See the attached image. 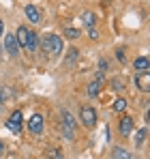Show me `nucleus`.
Returning a JSON list of instances; mask_svg holds the SVG:
<instances>
[{
  "label": "nucleus",
  "instance_id": "nucleus-20",
  "mask_svg": "<svg viewBox=\"0 0 150 159\" xmlns=\"http://www.w3.org/2000/svg\"><path fill=\"white\" fill-rule=\"evenodd\" d=\"M109 86H112L114 90H125V82H122V80H112Z\"/></svg>",
  "mask_w": 150,
  "mask_h": 159
},
{
  "label": "nucleus",
  "instance_id": "nucleus-12",
  "mask_svg": "<svg viewBox=\"0 0 150 159\" xmlns=\"http://www.w3.org/2000/svg\"><path fill=\"white\" fill-rule=\"evenodd\" d=\"M118 125H120V133H122V135H131V133H133V127H135L131 116H122V120H120Z\"/></svg>",
  "mask_w": 150,
  "mask_h": 159
},
{
  "label": "nucleus",
  "instance_id": "nucleus-3",
  "mask_svg": "<svg viewBox=\"0 0 150 159\" xmlns=\"http://www.w3.org/2000/svg\"><path fill=\"white\" fill-rule=\"evenodd\" d=\"M60 118H62V129H64V135H67L69 140H73V138H75V120H73V116H71V112L62 110Z\"/></svg>",
  "mask_w": 150,
  "mask_h": 159
},
{
  "label": "nucleus",
  "instance_id": "nucleus-6",
  "mask_svg": "<svg viewBox=\"0 0 150 159\" xmlns=\"http://www.w3.org/2000/svg\"><path fill=\"white\" fill-rule=\"evenodd\" d=\"M4 48H7V54H9V56H17L20 45H17L15 34H4Z\"/></svg>",
  "mask_w": 150,
  "mask_h": 159
},
{
  "label": "nucleus",
  "instance_id": "nucleus-1",
  "mask_svg": "<svg viewBox=\"0 0 150 159\" xmlns=\"http://www.w3.org/2000/svg\"><path fill=\"white\" fill-rule=\"evenodd\" d=\"M41 52L45 54V56H58V54L62 52V39L58 34H50L47 32L41 39Z\"/></svg>",
  "mask_w": 150,
  "mask_h": 159
},
{
  "label": "nucleus",
  "instance_id": "nucleus-2",
  "mask_svg": "<svg viewBox=\"0 0 150 159\" xmlns=\"http://www.w3.org/2000/svg\"><path fill=\"white\" fill-rule=\"evenodd\" d=\"M79 120L84 127H95L97 125V110L90 106H82L79 107Z\"/></svg>",
  "mask_w": 150,
  "mask_h": 159
},
{
  "label": "nucleus",
  "instance_id": "nucleus-4",
  "mask_svg": "<svg viewBox=\"0 0 150 159\" xmlns=\"http://www.w3.org/2000/svg\"><path fill=\"white\" fill-rule=\"evenodd\" d=\"M22 125H24V116H22V110H15L11 116H9V120H7V127H9V131H20L22 129Z\"/></svg>",
  "mask_w": 150,
  "mask_h": 159
},
{
  "label": "nucleus",
  "instance_id": "nucleus-24",
  "mask_svg": "<svg viewBox=\"0 0 150 159\" xmlns=\"http://www.w3.org/2000/svg\"><path fill=\"white\" fill-rule=\"evenodd\" d=\"M88 32H90V39H95V41H97V39H99V32H97V30H95V28H92V30H88Z\"/></svg>",
  "mask_w": 150,
  "mask_h": 159
},
{
  "label": "nucleus",
  "instance_id": "nucleus-13",
  "mask_svg": "<svg viewBox=\"0 0 150 159\" xmlns=\"http://www.w3.org/2000/svg\"><path fill=\"white\" fill-rule=\"evenodd\" d=\"M28 34H30V30H28L26 26H20V28H17V34H15V39H17V45H20V48H26Z\"/></svg>",
  "mask_w": 150,
  "mask_h": 159
},
{
  "label": "nucleus",
  "instance_id": "nucleus-7",
  "mask_svg": "<svg viewBox=\"0 0 150 159\" xmlns=\"http://www.w3.org/2000/svg\"><path fill=\"white\" fill-rule=\"evenodd\" d=\"M135 84L139 86V90H142V93H148V90H150V71L135 73Z\"/></svg>",
  "mask_w": 150,
  "mask_h": 159
},
{
  "label": "nucleus",
  "instance_id": "nucleus-25",
  "mask_svg": "<svg viewBox=\"0 0 150 159\" xmlns=\"http://www.w3.org/2000/svg\"><path fill=\"white\" fill-rule=\"evenodd\" d=\"M99 69H101V73L107 71V62H105V60H101V62H99Z\"/></svg>",
  "mask_w": 150,
  "mask_h": 159
},
{
  "label": "nucleus",
  "instance_id": "nucleus-28",
  "mask_svg": "<svg viewBox=\"0 0 150 159\" xmlns=\"http://www.w3.org/2000/svg\"><path fill=\"white\" fill-rule=\"evenodd\" d=\"M0 50H2V48H0Z\"/></svg>",
  "mask_w": 150,
  "mask_h": 159
},
{
  "label": "nucleus",
  "instance_id": "nucleus-18",
  "mask_svg": "<svg viewBox=\"0 0 150 159\" xmlns=\"http://www.w3.org/2000/svg\"><path fill=\"white\" fill-rule=\"evenodd\" d=\"M47 157L50 159H64V155H62L60 148H50V151H47Z\"/></svg>",
  "mask_w": 150,
  "mask_h": 159
},
{
  "label": "nucleus",
  "instance_id": "nucleus-8",
  "mask_svg": "<svg viewBox=\"0 0 150 159\" xmlns=\"http://www.w3.org/2000/svg\"><path fill=\"white\" fill-rule=\"evenodd\" d=\"M101 88H103V73H99V78L88 84V97H92V99H95V97H99Z\"/></svg>",
  "mask_w": 150,
  "mask_h": 159
},
{
  "label": "nucleus",
  "instance_id": "nucleus-11",
  "mask_svg": "<svg viewBox=\"0 0 150 159\" xmlns=\"http://www.w3.org/2000/svg\"><path fill=\"white\" fill-rule=\"evenodd\" d=\"M37 50H39V34L37 32H30L28 34V41H26V52L34 54Z\"/></svg>",
  "mask_w": 150,
  "mask_h": 159
},
{
  "label": "nucleus",
  "instance_id": "nucleus-21",
  "mask_svg": "<svg viewBox=\"0 0 150 159\" xmlns=\"http://www.w3.org/2000/svg\"><path fill=\"white\" fill-rule=\"evenodd\" d=\"M77 54H79V52H77L75 48H73V50H69V62H75V60H77Z\"/></svg>",
  "mask_w": 150,
  "mask_h": 159
},
{
  "label": "nucleus",
  "instance_id": "nucleus-16",
  "mask_svg": "<svg viewBox=\"0 0 150 159\" xmlns=\"http://www.w3.org/2000/svg\"><path fill=\"white\" fill-rule=\"evenodd\" d=\"M114 112H125L126 110V99L125 97H118V99H116V101H114Z\"/></svg>",
  "mask_w": 150,
  "mask_h": 159
},
{
  "label": "nucleus",
  "instance_id": "nucleus-15",
  "mask_svg": "<svg viewBox=\"0 0 150 159\" xmlns=\"http://www.w3.org/2000/svg\"><path fill=\"white\" fill-rule=\"evenodd\" d=\"M112 157H114V159H135L129 151H126V148H120V146L112 151Z\"/></svg>",
  "mask_w": 150,
  "mask_h": 159
},
{
  "label": "nucleus",
  "instance_id": "nucleus-26",
  "mask_svg": "<svg viewBox=\"0 0 150 159\" xmlns=\"http://www.w3.org/2000/svg\"><path fill=\"white\" fill-rule=\"evenodd\" d=\"M2 32H4V22L0 20V34H2Z\"/></svg>",
  "mask_w": 150,
  "mask_h": 159
},
{
  "label": "nucleus",
  "instance_id": "nucleus-22",
  "mask_svg": "<svg viewBox=\"0 0 150 159\" xmlns=\"http://www.w3.org/2000/svg\"><path fill=\"white\" fill-rule=\"evenodd\" d=\"M7 101V88H0V106Z\"/></svg>",
  "mask_w": 150,
  "mask_h": 159
},
{
  "label": "nucleus",
  "instance_id": "nucleus-27",
  "mask_svg": "<svg viewBox=\"0 0 150 159\" xmlns=\"http://www.w3.org/2000/svg\"><path fill=\"white\" fill-rule=\"evenodd\" d=\"M2 151H4V144H2V142H0V155H2Z\"/></svg>",
  "mask_w": 150,
  "mask_h": 159
},
{
  "label": "nucleus",
  "instance_id": "nucleus-14",
  "mask_svg": "<svg viewBox=\"0 0 150 159\" xmlns=\"http://www.w3.org/2000/svg\"><path fill=\"white\" fill-rule=\"evenodd\" d=\"M82 20H84V26L88 28V30H92V28L97 26V15H95V13H92V11H86V13H84V17H82Z\"/></svg>",
  "mask_w": 150,
  "mask_h": 159
},
{
  "label": "nucleus",
  "instance_id": "nucleus-9",
  "mask_svg": "<svg viewBox=\"0 0 150 159\" xmlns=\"http://www.w3.org/2000/svg\"><path fill=\"white\" fill-rule=\"evenodd\" d=\"M26 17H28V22H32V24H39L41 22V13H39V9L34 7V4H26Z\"/></svg>",
  "mask_w": 150,
  "mask_h": 159
},
{
  "label": "nucleus",
  "instance_id": "nucleus-5",
  "mask_svg": "<svg viewBox=\"0 0 150 159\" xmlns=\"http://www.w3.org/2000/svg\"><path fill=\"white\" fill-rule=\"evenodd\" d=\"M43 127H45V120H43V116L37 112V114H32L30 116V120H28V131L30 133H41L43 131Z\"/></svg>",
  "mask_w": 150,
  "mask_h": 159
},
{
  "label": "nucleus",
  "instance_id": "nucleus-10",
  "mask_svg": "<svg viewBox=\"0 0 150 159\" xmlns=\"http://www.w3.org/2000/svg\"><path fill=\"white\" fill-rule=\"evenodd\" d=\"M133 69H135V71H139V73L150 71V60H148V56H139V58H135V60H133Z\"/></svg>",
  "mask_w": 150,
  "mask_h": 159
},
{
  "label": "nucleus",
  "instance_id": "nucleus-19",
  "mask_svg": "<svg viewBox=\"0 0 150 159\" xmlns=\"http://www.w3.org/2000/svg\"><path fill=\"white\" fill-rule=\"evenodd\" d=\"M64 37H67V39H77V37H79V30H77V28H64Z\"/></svg>",
  "mask_w": 150,
  "mask_h": 159
},
{
  "label": "nucleus",
  "instance_id": "nucleus-17",
  "mask_svg": "<svg viewBox=\"0 0 150 159\" xmlns=\"http://www.w3.org/2000/svg\"><path fill=\"white\" fill-rule=\"evenodd\" d=\"M144 140H146V127H142V129L135 131V144H137V146H142Z\"/></svg>",
  "mask_w": 150,
  "mask_h": 159
},
{
  "label": "nucleus",
  "instance_id": "nucleus-23",
  "mask_svg": "<svg viewBox=\"0 0 150 159\" xmlns=\"http://www.w3.org/2000/svg\"><path fill=\"white\" fill-rule=\"evenodd\" d=\"M116 58H118L120 62H125V50H116Z\"/></svg>",
  "mask_w": 150,
  "mask_h": 159
}]
</instances>
